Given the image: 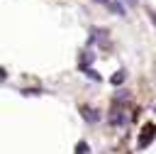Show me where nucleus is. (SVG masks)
Wrapping results in <instances>:
<instances>
[{
  "mask_svg": "<svg viewBox=\"0 0 156 154\" xmlns=\"http://www.w3.org/2000/svg\"><path fill=\"white\" fill-rule=\"evenodd\" d=\"M149 20H151V24L156 27V12H149Z\"/></svg>",
  "mask_w": 156,
  "mask_h": 154,
  "instance_id": "9",
  "label": "nucleus"
},
{
  "mask_svg": "<svg viewBox=\"0 0 156 154\" xmlns=\"http://www.w3.org/2000/svg\"><path fill=\"white\" fill-rule=\"evenodd\" d=\"M110 122H112V125H124V122H127V117H124V112H122V108H119V105L112 110V115H110Z\"/></svg>",
  "mask_w": 156,
  "mask_h": 154,
  "instance_id": "4",
  "label": "nucleus"
},
{
  "mask_svg": "<svg viewBox=\"0 0 156 154\" xmlns=\"http://www.w3.org/2000/svg\"><path fill=\"white\" fill-rule=\"evenodd\" d=\"M76 154H90L88 142H78V144H76Z\"/></svg>",
  "mask_w": 156,
  "mask_h": 154,
  "instance_id": "6",
  "label": "nucleus"
},
{
  "mask_svg": "<svg viewBox=\"0 0 156 154\" xmlns=\"http://www.w3.org/2000/svg\"><path fill=\"white\" fill-rule=\"evenodd\" d=\"M80 115H83L85 122H98V120H100V112H98L95 108H90V105H83V108H80Z\"/></svg>",
  "mask_w": 156,
  "mask_h": 154,
  "instance_id": "2",
  "label": "nucleus"
},
{
  "mask_svg": "<svg viewBox=\"0 0 156 154\" xmlns=\"http://www.w3.org/2000/svg\"><path fill=\"white\" fill-rule=\"evenodd\" d=\"M154 137H156V127H154V125H146V127H144V134L139 137V147H149Z\"/></svg>",
  "mask_w": 156,
  "mask_h": 154,
  "instance_id": "1",
  "label": "nucleus"
},
{
  "mask_svg": "<svg viewBox=\"0 0 156 154\" xmlns=\"http://www.w3.org/2000/svg\"><path fill=\"white\" fill-rule=\"evenodd\" d=\"M83 71H85V76H88L90 81H100V73H95L93 68H83Z\"/></svg>",
  "mask_w": 156,
  "mask_h": 154,
  "instance_id": "7",
  "label": "nucleus"
},
{
  "mask_svg": "<svg viewBox=\"0 0 156 154\" xmlns=\"http://www.w3.org/2000/svg\"><path fill=\"white\" fill-rule=\"evenodd\" d=\"M95 2H100V5H105V7H110V10H112V5H115L112 0H95Z\"/></svg>",
  "mask_w": 156,
  "mask_h": 154,
  "instance_id": "8",
  "label": "nucleus"
},
{
  "mask_svg": "<svg viewBox=\"0 0 156 154\" xmlns=\"http://www.w3.org/2000/svg\"><path fill=\"white\" fill-rule=\"evenodd\" d=\"M124 78H127V71H117V73L110 78V83H112V86H119V83H124Z\"/></svg>",
  "mask_w": 156,
  "mask_h": 154,
  "instance_id": "5",
  "label": "nucleus"
},
{
  "mask_svg": "<svg viewBox=\"0 0 156 154\" xmlns=\"http://www.w3.org/2000/svg\"><path fill=\"white\" fill-rule=\"evenodd\" d=\"M127 2H129V5H132V7H134V5H136V2H139V0H127Z\"/></svg>",
  "mask_w": 156,
  "mask_h": 154,
  "instance_id": "10",
  "label": "nucleus"
},
{
  "mask_svg": "<svg viewBox=\"0 0 156 154\" xmlns=\"http://www.w3.org/2000/svg\"><path fill=\"white\" fill-rule=\"evenodd\" d=\"M90 34H93V42H100V44H107V34H110L107 29H102V27L98 29V27H95V29H90Z\"/></svg>",
  "mask_w": 156,
  "mask_h": 154,
  "instance_id": "3",
  "label": "nucleus"
}]
</instances>
